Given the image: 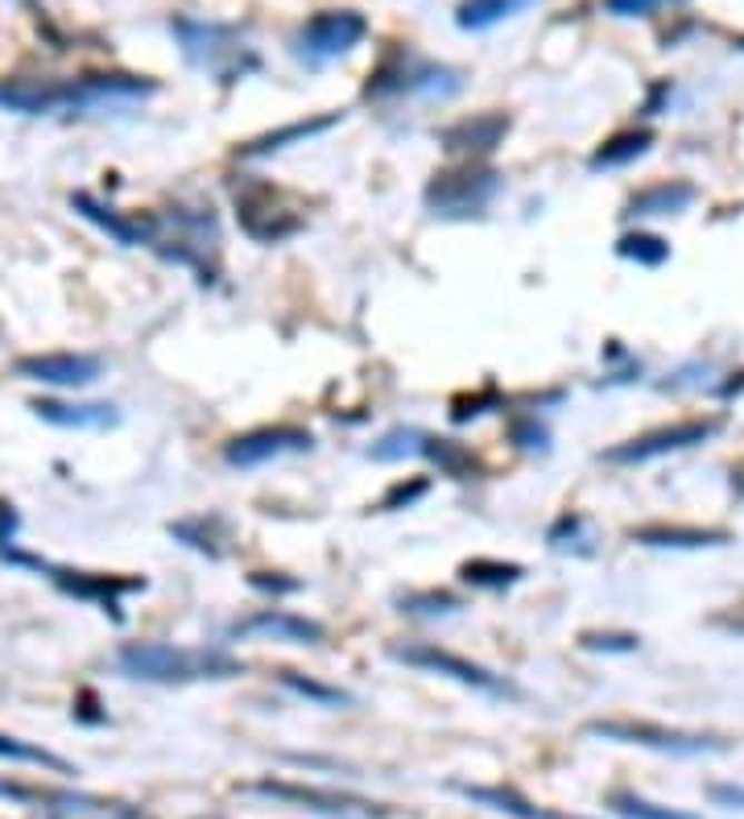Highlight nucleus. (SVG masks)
Listing matches in <instances>:
<instances>
[{"label":"nucleus","instance_id":"obj_23","mask_svg":"<svg viewBox=\"0 0 744 819\" xmlns=\"http://www.w3.org/2000/svg\"><path fill=\"white\" fill-rule=\"evenodd\" d=\"M339 117H319V120H298V125H286V129L278 132H265V137H257V141H248L245 149H240V158H269V154H281V149L298 146V141H310V137H319V132H327L331 125H336Z\"/></svg>","mask_w":744,"mask_h":819},{"label":"nucleus","instance_id":"obj_3","mask_svg":"<svg viewBox=\"0 0 744 819\" xmlns=\"http://www.w3.org/2000/svg\"><path fill=\"white\" fill-rule=\"evenodd\" d=\"M175 38L182 42L190 67L216 75L219 83H236L240 75L257 67V55L240 42V33L232 26H216V21H190V17H175Z\"/></svg>","mask_w":744,"mask_h":819},{"label":"nucleus","instance_id":"obj_4","mask_svg":"<svg viewBox=\"0 0 744 819\" xmlns=\"http://www.w3.org/2000/svg\"><path fill=\"white\" fill-rule=\"evenodd\" d=\"M464 88L459 83V71L452 67H438V62H426L409 50H397L389 59L380 62L377 71L368 75V100H394V96H423V100H447L455 91Z\"/></svg>","mask_w":744,"mask_h":819},{"label":"nucleus","instance_id":"obj_18","mask_svg":"<svg viewBox=\"0 0 744 819\" xmlns=\"http://www.w3.org/2000/svg\"><path fill=\"white\" fill-rule=\"evenodd\" d=\"M695 204V187L674 178V182H654V187L637 190L625 204V216L633 220H649V216H683L686 207Z\"/></svg>","mask_w":744,"mask_h":819},{"label":"nucleus","instance_id":"obj_40","mask_svg":"<svg viewBox=\"0 0 744 819\" xmlns=\"http://www.w3.org/2000/svg\"><path fill=\"white\" fill-rule=\"evenodd\" d=\"M252 588H261V592H274V596H278V592H298V580H278V575H274V571H252Z\"/></svg>","mask_w":744,"mask_h":819},{"label":"nucleus","instance_id":"obj_43","mask_svg":"<svg viewBox=\"0 0 744 819\" xmlns=\"http://www.w3.org/2000/svg\"><path fill=\"white\" fill-rule=\"evenodd\" d=\"M741 46H744V42H741Z\"/></svg>","mask_w":744,"mask_h":819},{"label":"nucleus","instance_id":"obj_36","mask_svg":"<svg viewBox=\"0 0 744 819\" xmlns=\"http://www.w3.org/2000/svg\"><path fill=\"white\" fill-rule=\"evenodd\" d=\"M426 493H430V481H426V476H414V481H401V484H394V489H389V493H385V497H380V505L377 510H409V505H414V501H423Z\"/></svg>","mask_w":744,"mask_h":819},{"label":"nucleus","instance_id":"obj_10","mask_svg":"<svg viewBox=\"0 0 744 819\" xmlns=\"http://www.w3.org/2000/svg\"><path fill=\"white\" fill-rule=\"evenodd\" d=\"M9 559H13V563H26V568L46 571V575H50V580H54V584H59L67 596L88 600V604H100V609H112V613L120 609V596H129V592H141V588H146V580H141V575H96V571L50 568V563H42V559L17 555V551H9Z\"/></svg>","mask_w":744,"mask_h":819},{"label":"nucleus","instance_id":"obj_7","mask_svg":"<svg viewBox=\"0 0 744 819\" xmlns=\"http://www.w3.org/2000/svg\"><path fill=\"white\" fill-rule=\"evenodd\" d=\"M365 38H368L365 13H356V9H323V13H315L302 30L294 33V55L302 62H310V67H323V62L351 55Z\"/></svg>","mask_w":744,"mask_h":819},{"label":"nucleus","instance_id":"obj_8","mask_svg":"<svg viewBox=\"0 0 744 819\" xmlns=\"http://www.w3.org/2000/svg\"><path fill=\"white\" fill-rule=\"evenodd\" d=\"M245 790L248 795H261V799H274V803L302 807V811H315V816H327V819H389V807L356 799V795H336V790L286 782V778H257Z\"/></svg>","mask_w":744,"mask_h":819},{"label":"nucleus","instance_id":"obj_13","mask_svg":"<svg viewBox=\"0 0 744 819\" xmlns=\"http://www.w3.org/2000/svg\"><path fill=\"white\" fill-rule=\"evenodd\" d=\"M228 638H265V642H290V645H319L327 642V630L290 609H261V613L236 621Z\"/></svg>","mask_w":744,"mask_h":819},{"label":"nucleus","instance_id":"obj_38","mask_svg":"<svg viewBox=\"0 0 744 819\" xmlns=\"http://www.w3.org/2000/svg\"><path fill=\"white\" fill-rule=\"evenodd\" d=\"M579 645L584 650H604V654H633L642 645V638L637 633H584Z\"/></svg>","mask_w":744,"mask_h":819},{"label":"nucleus","instance_id":"obj_15","mask_svg":"<svg viewBox=\"0 0 744 819\" xmlns=\"http://www.w3.org/2000/svg\"><path fill=\"white\" fill-rule=\"evenodd\" d=\"M71 207L83 216V220L96 224L100 233L112 236L117 245L137 249V245H153V240H158V220H153V216H129V211H117L112 204H100V199L88 195V190L71 195Z\"/></svg>","mask_w":744,"mask_h":819},{"label":"nucleus","instance_id":"obj_39","mask_svg":"<svg viewBox=\"0 0 744 819\" xmlns=\"http://www.w3.org/2000/svg\"><path fill=\"white\" fill-rule=\"evenodd\" d=\"M662 0H604V9L616 17H645V13H654Z\"/></svg>","mask_w":744,"mask_h":819},{"label":"nucleus","instance_id":"obj_22","mask_svg":"<svg viewBox=\"0 0 744 819\" xmlns=\"http://www.w3.org/2000/svg\"><path fill=\"white\" fill-rule=\"evenodd\" d=\"M649 146H654V132L649 129H628V132H616V137H608L604 146L592 154V170H621V166H628V161H637L649 154Z\"/></svg>","mask_w":744,"mask_h":819},{"label":"nucleus","instance_id":"obj_27","mask_svg":"<svg viewBox=\"0 0 744 819\" xmlns=\"http://www.w3.org/2000/svg\"><path fill=\"white\" fill-rule=\"evenodd\" d=\"M0 761H17V766H38V770H54V774H71V761L50 753L42 746H30L21 737H0Z\"/></svg>","mask_w":744,"mask_h":819},{"label":"nucleus","instance_id":"obj_26","mask_svg":"<svg viewBox=\"0 0 744 819\" xmlns=\"http://www.w3.org/2000/svg\"><path fill=\"white\" fill-rule=\"evenodd\" d=\"M426 447V431L418 426H394L389 435H380L373 447H368V460L377 464H397V460H409V455H423Z\"/></svg>","mask_w":744,"mask_h":819},{"label":"nucleus","instance_id":"obj_11","mask_svg":"<svg viewBox=\"0 0 744 819\" xmlns=\"http://www.w3.org/2000/svg\"><path fill=\"white\" fill-rule=\"evenodd\" d=\"M315 447V435L307 426L294 423H274V426H257V431H245L236 435L228 447H224V460L232 468H261L269 460H281V455H302Z\"/></svg>","mask_w":744,"mask_h":819},{"label":"nucleus","instance_id":"obj_6","mask_svg":"<svg viewBox=\"0 0 744 819\" xmlns=\"http://www.w3.org/2000/svg\"><path fill=\"white\" fill-rule=\"evenodd\" d=\"M584 732L587 737H599V741L657 749V753H674V758H700V753H724L728 749V741H720V737L662 729V724H645V720H592Z\"/></svg>","mask_w":744,"mask_h":819},{"label":"nucleus","instance_id":"obj_28","mask_svg":"<svg viewBox=\"0 0 744 819\" xmlns=\"http://www.w3.org/2000/svg\"><path fill=\"white\" fill-rule=\"evenodd\" d=\"M278 683L286 691H294L298 700H310V703H319V708H351V703H356L348 691L327 688V683H319V679H307V674H298V671H281Z\"/></svg>","mask_w":744,"mask_h":819},{"label":"nucleus","instance_id":"obj_42","mask_svg":"<svg viewBox=\"0 0 744 819\" xmlns=\"http://www.w3.org/2000/svg\"><path fill=\"white\" fill-rule=\"evenodd\" d=\"M671 4H678V0H671Z\"/></svg>","mask_w":744,"mask_h":819},{"label":"nucleus","instance_id":"obj_32","mask_svg":"<svg viewBox=\"0 0 744 819\" xmlns=\"http://www.w3.org/2000/svg\"><path fill=\"white\" fill-rule=\"evenodd\" d=\"M608 807H613L621 819H700V816H686V811H674V807L649 803V799H642V795H628V790H616V795H608Z\"/></svg>","mask_w":744,"mask_h":819},{"label":"nucleus","instance_id":"obj_20","mask_svg":"<svg viewBox=\"0 0 744 819\" xmlns=\"http://www.w3.org/2000/svg\"><path fill=\"white\" fill-rule=\"evenodd\" d=\"M452 790H459L464 799L480 807H493V811H505L513 819H571V816H558V811H546V807L529 803L526 795H517L513 787H467V782H455Z\"/></svg>","mask_w":744,"mask_h":819},{"label":"nucleus","instance_id":"obj_35","mask_svg":"<svg viewBox=\"0 0 744 819\" xmlns=\"http://www.w3.org/2000/svg\"><path fill=\"white\" fill-rule=\"evenodd\" d=\"M584 534H587V522L579 517V513H563L555 526H550V534H546V542L555 546V551H584Z\"/></svg>","mask_w":744,"mask_h":819},{"label":"nucleus","instance_id":"obj_21","mask_svg":"<svg viewBox=\"0 0 744 819\" xmlns=\"http://www.w3.org/2000/svg\"><path fill=\"white\" fill-rule=\"evenodd\" d=\"M728 539H732L728 530H707V526H642V530H633V542H642V546H674V551L724 546Z\"/></svg>","mask_w":744,"mask_h":819},{"label":"nucleus","instance_id":"obj_30","mask_svg":"<svg viewBox=\"0 0 744 819\" xmlns=\"http://www.w3.org/2000/svg\"><path fill=\"white\" fill-rule=\"evenodd\" d=\"M423 455H430L438 468L447 472V476H455V481H464V476H472V472H476V460H472V452H467L464 443H455V440H435V435H426Z\"/></svg>","mask_w":744,"mask_h":819},{"label":"nucleus","instance_id":"obj_14","mask_svg":"<svg viewBox=\"0 0 744 819\" xmlns=\"http://www.w3.org/2000/svg\"><path fill=\"white\" fill-rule=\"evenodd\" d=\"M236 220L252 240L261 245H278L286 236H294L302 228V216H294L286 207L269 204V187H252V190H236Z\"/></svg>","mask_w":744,"mask_h":819},{"label":"nucleus","instance_id":"obj_1","mask_svg":"<svg viewBox=\"0 0 744 819\" xmlns=\"http://www.w3.org/2000/svg\"><path fill=\"white\" fill-rule=\"evenodd\" d=\"M120 671L129 679L146 683H195V679H232L245 671V662H236L224 650H182L166 642H129L120 645Z\"/></svg>","mask_w":744,"mask_h":819},{"label":"nucleus","instance_id":"obj_24","mask_svg":"<svg viewBox=\"0 0 744 819\" xmlns=\"http://www.w3.org/2000/svg\"><path fill=\"white\" fill-rule=\"evenodd\" d=\"M459 580L480 592H505V588L522 584L526 580V568L522 563H505V559H467L459 568Z\"/></svg>","mask_w":744,"mask_h":819},{"label":"nucleus","instance_id":"obj_33","mask_svg":"<svg viewBox=\"0 0 744 819\" xmlns=\"http://www.w3.org/2000/svg\"><path fill=\"white\" fill-rule=\"evenodd\" d=\"M216 526H224L219 517H211V522H207V517H190V522H178V526H170V534H175V539H182L187 546H195V551H204V555L219 559V555H224V546L216 542Z\"/></svg>","mask_w":744,"mask_h":819},{"label":"nucleus","instance_id":"obj_25","mask_svg":"<svg viewBox=\"0 0 744 819\" xmlns=\"http://www.w3.org/2000/svg\"><path fill=\"white\" fill-rule=\"evenodd\" d=\"M529 4H534V0H464V4L455 9V26H459V30H493L496 21L522 13Z\"/></svg>","mask_w":744,"mask_h":819},{"label":"nucleus","instance_id":"obj_9","mask_svg":"<svg viewBox=\"0 0 744 819\" xmlns=\"http://www.w3.org/2000/svg\"><path fill=\"white\" fill-rule=\"evenodd\" d=\"M712 435H720V418H686V423L674 426H657V431H645L637 440L616 443L604 452L608 464H645V460H657V455H674L686 452V447H700Z\"/></svg>","mask_w":744,"mask_h":819},{"label":"nucleus","instance_id":"obj_31","mask_svg":"<svg viewBox=\"0 0 744 819\" xmlns=\"http://www.w3.org/2000/svg\"><path fill=\"white\" fill-rule=\"evenodd\" d=\"M397 604L409 616H447L464 609V600L455 596V592H438V588H430V592H406V596H397Z\"/></svg>","mask_w":744,"mask_h":819},{"label":"nucleus","instance_id":"obj_16","mask_svg":"<svg viewBox=\"0 0 744 819\" xmlns=\"http://www.w3.org/2000/svg\"><path fill=\"white\" fill-rule=\"evenodd\" d=\"M513 120L505 112H476V117H464L447 125V129L438 132V141L447 154H464V158H484V154H493L505 137H509Z\"/></svg>","mask_w":744,"mask_h":819},{"label":"nucleus","instance_id":"obj_29","mask_svg":"<svg viewBox=\"0 0 744 819\" xmlns=\"http://www.w3.org/2000/svg\"><path fill=\"white\" fill-rule=\"evenodd\" d=\"M616 257H625V262H637V265H645V269H654V265H662L666 257H671V245H666L662 236H654V233H625L621 240H616Z\"/></svg>","mask_w":744,"mask_h":819},{"label":"nucleus","instance_id":"obj_2","mask_svg":"<svg viewBox=\"0 0 744 819\" xmlns=\"http://www.w3.org/2000/svg\"><path fill=\"white\" fill-rule=\"evenodd\" d=\"M505 190V178L496 175L493 166L467 161L459 170H443L426 182L423 204L438 220H476L496 204V195Z\"/></svg>","mask_w":744,"mask_h":819},{"label":"nucleus","instance_id":"obj_34","mask_svg":"<svg viewBox=\"0 0 744 819\" xmlns=\"http://www.w3.org/2000/svg\"><path fill=\"white\" fill-rule=\"evenodd\" d=\"M500 406H505V402H500V394H496V385H484L480 394L455 397L452 423H472V418H480V414H488V410H500Z\"/></svg>","mask_w":744,"mask_h":819},{"label":"nucleus","instance_id":"obj_19","mask_svg":"<svg viewBox=\"0 0 744 819\" xmlns=\"http://www.w3.org/2000/svg\"><path fill=\"white\" fill-rule=\"evenodd\" d=\"M33 414L50 426H67V431H88V426H117L120 414L117 406H103V402H88V406H71V402H54V397H42L33 402Z\"/></svg>","mask_w":744,"mask_h":819},{"label":"nucleus","instance_id":"obj_12","mask_svg":"<svg viewBox=\"0 0 744 819\" xmlns=\"http://www.w3.org/2000/svg\"><path fill=\"white\" fill-rule=\"evenodd\" d=\"M103 361L91 352H38V356H21L17 361V377L42 381L54 389H83L91 381H100Z\"/></svg>","mask_w":744,"mask_h":819},{"label":"nucleus","instance_id":"obj_5","mask_svg":"<svg viewBox=\"0 0 744 819\" xmlns=\"http://www.w3.org/2000/svg\"><path fill=\"white\" fill-rule=\"evenodd\" d=\"M397 662H406L414 671H426V674H443V679H452L459 688H472L480 691V695H493V700H517V688H513L505 674H493L488 667L480 662L464 659V654H455V650H443L435 642H406V645H394L389 650Z\"/></svg>","mask_w":744,"mask_h":819},{"label":"nucleus","instance_id":"obj_37","mask_svg":"<svg viewBox=\"0 0 744 819\" xmlns=\"http://www.w3.org/2000/svg\"><path fill=\"white\" fill-rule=\"evenodd\" d=\"M509 435L517 447H526V452H546L550 447V431L529 414V418H517V423L509 426Z\"/></svg>","mask_w":744,"mask_h":819},{"label":"nucleus","instance_id":"obj_17","mask_svg":"<svg viewBox=\"0 0 744 819\" xmlns=\"http://www.w3.org/2000/svg\"><path fill=\"white\" fill-rule=\"evenodd\" d=\"M0 795H4V799H17V803L54 807V811H91V816L132 819V811H120V803H103V799H91V795H71V790H33V787H21V782H0Z\"/></svg>","mask_w":744,"mask_h":819},{"label":"nucleus","instance_id":"obj_41","mask_svg":"<svg viewBox=\"0 0 744 819\" xmlns=\"http://www.w3.org/2000/svg\"><path fill=\"white\" fill-rule=\"evenodd\" d=\"M712 799L715 803H724V807H744V787H720V782H715Z\"/></svg>","mask_w":744,"mask_h":819}]
</instances>
